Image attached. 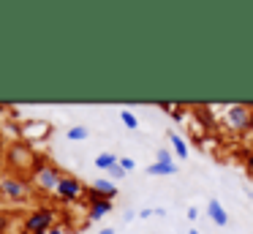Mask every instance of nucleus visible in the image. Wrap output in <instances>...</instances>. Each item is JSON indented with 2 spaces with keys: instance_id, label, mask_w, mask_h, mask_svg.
Returning <instances> with one entry per match:
<instances>
[{
  "instance_id": "13",
  "label": "nucleus",
  "mask_w": 253,
  "mask_h": 234,
  "mask_svg": "<svg viewBox=\"0 0 253 234\" xmlns=\"http://www.w3.org/2000/svg\"><path fill=\"white\" fill-rule=\"evenodd\" d=\"M66 136H68L71 141H84V139L90 136V131H87V125H71Z\"/></svg>"
},
{
  "instance_id": "15",
  "label": "nucleus",
  "mask_w": 253,
  "mask_h": 234,
  "mask_svg": "<svg viewBox=\"0 0 253 234\" xmlns=\"http://www.w3.org/2000/svg\"><path fill=\"white\" fill-rule=\"evenodd\" d=\"M155 163H174V161H171V152L166 150V147L155 150Z\"/></svg>"
},
{
  "instance_id": "25",
  "label": "nucleus",
  "mask_w": 253,
  "mask_h": 234,
  "mask_svg": "<svg viewBox=\"0 0 253 234\" xmlns=\"http://www.w3.org/2000/svg\"><path fill=\"white\" fill-rule=\"evenodd\" d=\"M98 234H115V229H101Z\"/></svg>"
},
{
  "instance_id": "2",
  "label": "nucleus",
  "mask_w": 253,
  "mask_h": 234,
  "mask_svg": "<svg viewBox=\"0 0 253 234\" xmlns=\"http://www.w3.org/2000/svg\"><path fill=\"white\" fill-rule=\"evenodd\" d=\"M22 234H49V229L55 226V210L49 207H36L25 215L22 221Z\"/></svg>"
},
{
  "instance_id": "5",
  "label": "nucleus",
  "mask_w": 253,
  "mask_h": 234,
  "mask_svg": "<svg viewBox=\"0 0 253 234\" xmlns=\"http://www.w3.org/2000/svg\"><path fill=\"white\" fill-rule=\"evenodd\" d=\"M223 117L234 131H251L253 128V109L245 106V103H231V106H226Z\"/></svg>"
},
{
  "instance_id": "21",
  "label": "nucleus",
  "mask_w": 253,
  "mask_h": 234,
  "mask_svg": "<svg viewBox=\"0 0 253 234\" xmlns=\"http://www.w3.org/2000/svg\"><path fill=\"white\" fill-rule=\"evenodd\" d=\"M150 215H155V210H147V207H144V210L139 212V218H150Z\"/></svg>"
},
{
  "instance_id": "22",
  "label": "nucleus",
  "mask_w": 253,
  "mask_h": 234,
  "mask_svg": "<svg viewBox=\"0 0 253 234\" xmlns=\"http://www.w3.org/2000/svg\"><path fill=\"white\" fill-rule=\"evenodd\" d=\"M123 218H126V221H133V218H136V210H126V215H123Z\"/></svg>"
},
{
  "instance_id": "18",
  "label": "nucleus",
  "mask_w": 253,
  "mask_h": 234,
  "mask_svg": "<svg viewBox=\"0 0 253 234\" xmlns=\"http://www.w3.org/2000/svg\"><path fill=\"white\" fill-rule=\"evenodd\" d=\"M6 232H8V215L0 212V234H6Z\"/></svg>"
},
{
  "instance_id": "4",
  "label": "nucleus",
  "mask_w": 253,
  "mask_h": 234,
  "mask_svg": "<svg viewBox=\"0 0 253 234\" xmlns=\"http://www.w3.org/2000/svg\"><path fill=\"white\" fill-rule=\"evenodd\" d=\"M8 166L14 169V174H17V172H25V169H36V155H33V150H30L28 144H22V141L11 144V147H8Z\"/></svg>"
},
{
  "instance_id": "24",
  "label": "nucleus",
  "mask_w": 253,
  "mask_h": 234,
  "mask_svg": "<svg viewBox=\"0 0 253 234\" xmlns=\"http://www.w3.org/2000/svg\"><path fill=\"white\" fill-rule=\"evenodd\" d=\"M8 109H11V106H8V103H0V114H6Z\"/></svg>"
},
{
  "instance_id": "23",
  "label": "nucleus",
  "mask_w": 253,
  "mask_h": 234,
  "mask_svg": "<svg viewBox=\"0 0 253 234\" xmlns=\"http://www.w3.org/2000/svg\"><path fill=\"white\" fill-rule=\"evenodd\" d=\"M49 234H66V232H63L60 226H52V229H49Z\"/></svg>"
},
{
  "instance_id": "7",
  "label": "nucleus",
  "mask_w": 253,
  "mask_h": 234,
  "mask_svg": "<svg viewBox=\"0 0 253 234\" xmlns=\"http://www.w3.org/2000/svg\"><path fill=\"white\" fill-rule=\"evenodd\" d=\"M207 215H210V221L218 223V226H226V223H229V212H226V207L220 204L218 199L207 201Z\"/></svg>"
},
{
  "instance_id": "6",
  "label": "nucleus",
  "mask_w": 253,
  "mask_h": 234,
  "mask_svg": "<svg viewBox=\"0 0 253 234\" xmlns=\"http://www.w3.org/2000/svg\"><path fill=\"white\" fill-rule=\"evenodd\" d=\"M55 193H57V199H60L63 204H71V201H79L84 196V185H82V180L71 177V174H63Z\"/></svg>"
},
{
  "instance_id": "8",
  "label": "nucleus",
  "mask_w": 253,
  "mask_h": 234,
  "mask_svg": "<svg viewBox=\"0 0 253 234\" xmlns=\"http://www.w3.org/2000/svg\"><path fill=\"white\" fill-rule=\"evenodd\" d=\"M87 221H101L104 215H109L112 212V199H101V201H93V204H87Z\"/></svg>"
},
{
  "instance_id": "26",
  "label": "nucleus",
  "mask_w": 253,
  "mask_h": 234,
  "mask_svg": "<svg viewBox=\"0 0 253 234\" xmlns=\"http://www.w3.org/2000/svg\"><path fill=\"white\" fill-rule=\"evenodd\" d=\"M188 234H199V232H196V229H191V232H188Z\"/></svg>"
},
{
  "instance_id": "19",
  "label": "nucleus",
  "mask_w": 253,
  "mask_h": 234,
  "mask_svg": "<svg viewBox=\"0 0 253 234\" xmlns=\"http://www.w3.org/2000/svg\"><path fill=\"white\" fill-rule=\"evenodd\" d=\"M6 152H8V147H6V141H3V134H0V161L6 158Z\"/></svg>"
},
{
  "instance_id": "9",
  "label": "nucleus",
  "mask_w": 253,
  "mask_h": 234,
  "mask_svg": "<svg viewBox=\"0 0 253 234\" xmlns=\"http://www.w3.org/2000/svg\"><path fill=\"white\" fill-rule=\"evenodd\" d=\"M93 188L98 190L101 196H106V199H115V196H117V185L112 183V180H106V177H95L93 180Z\"/></svg>"
},
{
  "instance_id": "27",
  "label": "nucleus",
  "mask_w": 253,
  "mask_h": 234,
  "mask_svg": "<svg viewBox=\"0 0 253 234\" xmlns=\"http://www.w3.org/2000/svg\"><path fill=\"white\" fill-rule=\"evenodd\" d=\"M3 201H6V199H3V193H0V204H3Z\"/></svg>"
},
{
  "instance_id": "16",
  "label": "nucleus",
  "mask_w": 253,
  "mask_h": 234,
  "mask_svg": "<svg viewBox=\"0 0 253 234\" xmlns=\"http://www.w3.org/2000/svg\"><path fill=\"white\" fill-rule=\"evenodd\" d=\"M117 163H120L126 172H133V169H136V161H133V158H128V155H120V161H117Z\"/></svg>"
},
{
  "instance_id": "17",
  "label": "nucleus",
  "mask_w": 253,
  "mask_h": 234,
  "mask_svg": "<svg viewBox=\"0 0 253 234\" xmlns=\"http://www.w3.org/2000/svg\"><path fill=\"white\" fill-rule=\"evenodd\" d=\"M109 174H112V177H126L128 172H126V169L120 166V163H117V166H112V169H109Z\"/></svg>"
},
{
  "instance_id": "12",
  "label": "nucleus",
  "mask_w": 253,
  "mask_h": 234,
  "mask_svg": "<svg viewBox=\"0 0 253 234\" xmlns=\"http://www.w3.org/2000/svg\"><path fill=\"white\" fill-rule=\"evenodd\" d=\"M169 141H171V147H174L177 158H188V144H185V139H182L180 134H169Z\"/></svg>"
},
{
  "instance_id": "20",
  "label": "nucleus",
  "mask_w": 253,
  "mask_h": 234,
  "mask_svg": "<svg viewBox=\"0 0 253 234\" xmlns=\"http://www.w3.org/2000/svg\"><path fill=\"white\" fill-rule=\"evenodd\" d=\"M188 218H191V221H196V218H199V210H196V207H188Z\"/></svg>"
},
{
  "instance_id": "1",
  "label": "nucleus",
  "mask_w": 253,
  "mask_h": 234,
  "mask_svg": "<svg viewBox=\"0 0 253 234\" xmlns=\"http://www.w3.org/2000/svg\"><path fill=\"white\" fill-rule=\"evenodd\" d=\"M0 193H3L6 201H11V204H22L30 196V185L25 183V177L6 172V174H0Z\"/></svg>"
},
{
  "instance_id": "3",
  "label": "nucleus",
  "mask_w": 253,
  "mask_h": 234,
  "mask_svg": "<svg viewBox=\"0 0 253 234\" xmlns=\"http://www.w3.org/2000/svg\"><path fill=\"white\" fill-rule=\"evenodd\" d=\"M63 172L57 166H52V163H41V166L33 169V185H39L41 190H46V193H55L57 190V183H60Z\"/></svg>"
},
{
  "instance_id": "11",
  "label": "nucleus",
  "mask_w": 253,
  "mask_h": 234,
  "mask_svg": "<svg viewBox=\"0 0 253 234\" xmlns=\"http://www.w3.org/2000/svg\"><path fill=\"white\" fill-rule=\"evenodd\" d=\"M147 174L150 177H171V174H177V166L174 163H150Z\"/></svg>"
},
{
  "instance_id": "10",
  "label": "nucleus",
  "mask_w": 253,
  "mask_h": 234,
  "mask_svg": "<svg viewBox=\"0 0 253 234\" xmlns=\"http://www.w3.org/2000/svg\"><path fill=\"white\" fill-rule=\"evenodd\" d=\"M117 161H120V155H115V152H101L93 158L95 169H101V172H109L112 166H117Z\"/></svg>"
},
{
  "instance_id": "14",
  "label": "nucleus",
  "mask_w": 253,
  "mask_h": 234,
  "mask_svg": "<svg viewBox=\"0 0 253 234\" xmlns=\"http://www.w3.org/2000/svg\"><path fill=\"white\" fill-rule=\"evenodd\" d=\"M120 120H123V125H126L128 131H136V128H139V117L131 112V109H123V112H120Z\"/></svg>"
}]
</instances>
